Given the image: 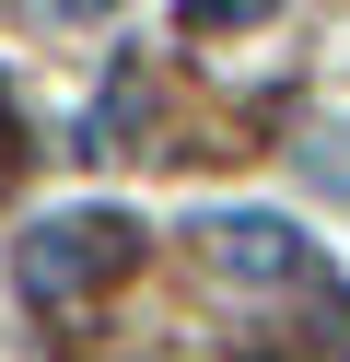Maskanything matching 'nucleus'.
I'll list each match as a JSON object with an SVG mask.
<instances>
[{"label":"nucleus","instance_id":"obj_1","mask_svg":"<svg viewBox=\"0 0 350 362\" xmlns=\"http://www.w3.org/2000/svg\"><path fill=\"white\" fill-rule=\"evenodd\" d=\"M12 269H23V292H35L47 315H82V304H105L140 269V222L129 211H47V222H23Z\"/></svg>","mask_w":350,"mask_h":362},{"label":"nucleus","instance_id":"obj_2","mask_svg":"<svg viewBox=\"0 0 350 362\" xmlns=\"http://www.w3.org/2000/svg\"><path fill=\"white\" fill-rule=\"evenodd\" d=\"M210 269H222L233 292H292L303 281V234L280 211H222L210 222Z\"/></svg>","mask_w":350,"mask_h":362},{"label":"nucleus","instance_id":"obj_3","mask_svg":"<svg viewBox=\"0 0 350 362\" xmlns=\"http://www.w3.org/2000/svg\"><path fill=\"white\" fill-rule=\"evenodd\" d=\"M280 0H175V24L187 35H245V24H269Z\"/></svg>","mask_w":350,"mask_h":362},{"label":"nucleus","instance_id":"obj_4","mask_svg":"<svg viewBox=\"0 0 350 362\" xmlns=\"http://www.w3.org/2000/svg\"><path fill=\"white\" fill-rule=\"evenodd\" d=\"M59 12H70V24H105V12H117V0H59Z\"/></svg>","mask_w":350,"mask_h":362},{"label":"nucleus","instance_id":"obj_5","mask_svg":"<svg viewBox=\"0 0 350 362\" xmlns=\"http://www.w3.org/2000/svg\"><path fill=\"white\" fill-rule=\"evenodd\" d=\"M0 152H12V105H0Z\"/></svg>","mask_w":350,"mask_h":362}]
</instances>
